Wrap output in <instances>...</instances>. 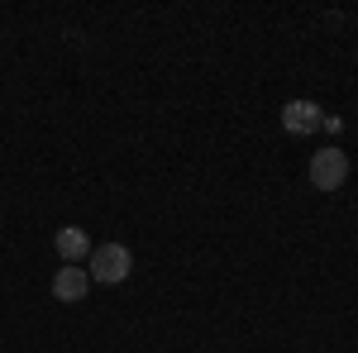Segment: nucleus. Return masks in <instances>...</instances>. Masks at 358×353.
I'll use <instances>...</instances> for the list:
<instances>
[{
  "label": "nucleus",
  "mask_w": 358,
  "mask_h": 353,
  "mask_svg": "<svg viewBox=\"0 0 358 353\" xmlns=\"http://www.w3.org/2000/svg\"><path fill=\"white\" fill-rule=\"evenodd\" d=\"M86 272H91V282L120 287V282L134 272V253H129L124 244H101V248H91V258H86Z\"/></svg>",
  "instance_id": "obj_1"
},
{
  "label": "nucleus",
  "mask_w": 358,
  "mask_h": 353,
  "mask_svg": "<svg viewBox=\"0 0 358 353\" xmlns=\"http://www.w3.org/2000/svg\"><path fill=\"white\" fill-rule=\"evenodd\" d=\"M310 187L315 191H339L349 182V158H344V148H320L315 158H310Z\"/></svg>",
  "instance_id": "obj_2"
},
{
  "label": "nucleus",
  "mask_w": 358,
  "mask_h": 353,
  "mask_svg": "<svg viewBox=\"0 0 358 353\" xmlns=\"http://www.w3.org/2000/svg\"><path fill=\"white\" fill-rule=\"evenodd\" d=\"M320 124H325V110L315 106V101H287V106H282V129H287V134H315V129H320Z\"/></svg>",
  "instance_id": "obj_3"
},
{
  "label": "nucleus",
  "mask_w": 358,
  "mask_h": 353,
  "mask_svg": "<svg viewBox=\"0 0 358 353\" xmlns=\"http://www.w3.org/2000/svg\"><path fill=\"white\" fill-rule=\"evenodd\" d=\"M86 291H91V272H86V268H77V263L57 268V277H53V296L62 301V305H77Z\"/></svg>",
  "instance_id": "obj_4"
},
{
  "label": "nucleus",
  "mask_w": 358,
  "mask_h": 353,
  "mask_svg": "<svg viewBox=\"0 0 358 353\" xmlns=\"http://www.w3.org/2000/svg\"><path fill=\"white\" fill-rule=\"evenodd\" d=\"M53 248H57V258H62V263H77V268H82L86 258H91V234L77 229V224H62V229H57V239H53Z\"/></svg>",
  "instance_id": "obj_5"
}]
</instances>
